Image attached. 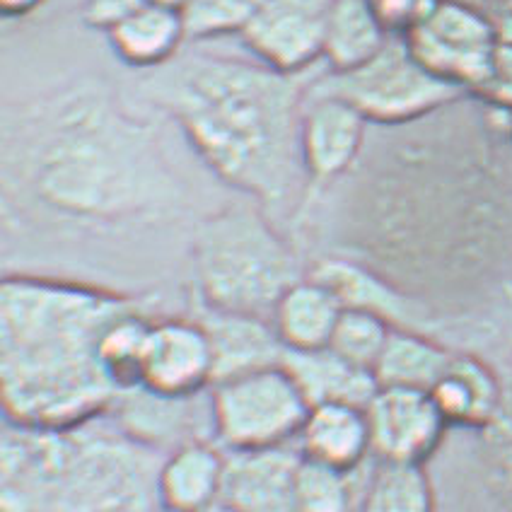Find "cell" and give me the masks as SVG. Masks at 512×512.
<instances>
[{
    "label": "cell",
    "instance_id": "7402d4cb",
    "mask_svg": "<svg viewBox=\"0 0 512 512\" xmlns=\"http://www.w3.org/2000/svg\"><path fill=\"white\" fill-rule=\"evenodd\" d=\"M452 356L455 353L423 336L421 331L394 329L375 365L377 384L433 392Z\"/></svg>",
    "mask_w": 512,
    "mask_h": 512
},
{
    "label": "cell",
    "instance_id": "d6986e66",
    "mask_svg": "<svg viewBox=\"0 0 512 512\" xmlns=\"http://www.w3.org/2000/svg\"><path fill=\"white\" fill-rule=\"evenodd\" d=\"M433 399L447 423L469 428L491 426L503 406V389L484 360L455 353L433 387Z\"/></svg>",
    "mask_w": 512,
    "mask_h": 512
},
{
    "label": "cell",
    "instance_id": "9c48e42d",
    "mask_svg": "<svg viewBox=\"0 0 512 512\" xmlns=\"http://www.w3.org/2000/svg\"><path fill=\"white\" fill-rule=\"evenodd\" d=\"M336 0H264L240 34L252 56L271 71L302 75L324 58Z\"/></svg>",
    "mask_w": 512,
    "mask_h": 512
},
{
    "label": "cell",
    "instance_id": "484cf974",
    "mask_svg": "<svg viewBox=\"0 0 512 512\" xmlns=\"http://www.w3.org/2000/svg\"><path fill=\"white\" fill-rule=\"evenodd\" d=\"M394 329L397 327H392L387 319L375 312L343 310L329 348L348 363L375 372L377 360H380Z\"/></svg>",
    "mask_w": 512,
    "mask_h": 512
},
{
    "label": "cell",
    "instance_id": "d4e9b609",
    "mask_svg": "<svg viewBox=\"0 0 512 512\" xmlns=\"http://www.w3.org/2000/svg\"><path fill=\"white\" fill-rule=\"evenodd\" d=\"M150 327H153V322H148L138 307V310L116 319L104 334L102 360L121 392L141 387V363Z\"/></svg>",
    "mask_w": 512,
    "mask_h": 512
},
{
    "label": "cell",
    "instance_id": "cb8c5ba5",
    "mask_svg": "<svg viewBox=\"0 0 512 512\" xmlns=\"http://www.w3.org/2000/svg\"><path fill=\"white\" fill-rule=\"evenodd\" d=\"M433 486L423 464L382 462L372 476L363 512H433Z\"/></svg>",
    "mask_w": 512,
    "mask_h": 512
},
{
    "label": "cell",
    "instance_id": "8992f818",
    "mask_svg": "<svg viewBox=\"0 0 512 512\" xmlns=\"http://www.w3.org/2000/svg\"><path fill=\"white\" fill-rule=\"evenodd\" d=\"M310 87L343 97L368 119V124L382 126L426 119L464 95L421 66L404 37L389 39L363 66L348 73H331Z\"/></svg>",
    "mask_w": 512,
    "mask_h": 512
},
{
    "label": "cell",
    "instance_id": "ac0fdd59",
    "mask_svg": "<svg viewBox=\"0 0 512 512\" xmlns=\"http://www.w3.org/2000/svg\"><path fill=\"white\" fill-rule=\"evenodd\" d=\"M298 442L302 457L341 471H353L372 452L365 409L351 404L312 406Z\"/></svg>",
    "mask_w": 512,
    "mask_h": 512
},
{
    "label": "cell",
    "instance_id": "3957f363",
    "mask_svg": "<svg viewBox=\"0 0 512 512\" xmlns=\"http://www.w3.org/2000/svg\"><path fill=\"white\" fill-rule=\"evenodd\" d=\"M92 423V421H90ZM15 428L3 442V512H155L160 469L136 440Z\"/></svg>",
    "mask_w": 512,
    "mask_h": 512
},
{
    "label": "cell",
    "instance_id": "8fae6325",
    "mask_svg": "<svg viewBox=\"0 0 512 512\" xmlns=\"http://www.w3.org/2000/svg\"><path fill=\"white\" fill-rule=\"evenodd\" d=\"M215 358L199 322H153L141 363V389L162 399H191L213 387Z\"/></svg>",
    "mask_w": 512,
    "mask_h": 512
},
{
    "label": "cell",
    "instance_id": "ba28073f",
    "mask_svg": "<svg viewBox=\"0 0 512 512\" xmlns=\"http://www.w3.org/2000/svg\"><path fill=\"white\" fill-rule=\"evenodd\" d=\"M404 42L435 78L476 95L496 61L498 20L479 0H445Z\"/></svg>",
    "mask_w": 512,
    "mask_h": 512
},
{
    "label": "cell",
    "instance_id": "1f68e13d",
    "mask_svg": "<svg viewBox=\"0 0 512 512\" xmlns=\"http://www.w3.org/2000/svg\"><path fill=\"white\" fill-rule=\"evenodd\" d=\"M42 5L44 0H0V8H3L5 17H25L37 8H42Z\"/></svg>",
    "mask_w": 512,
    "mask_h": 512
},
{
    "label": "cell",
    "instance_id": "836d02e7",
    "mask_svg": "<svg viewBox=\"0 0 512 512\" xmlns=\"http://www.w3.org/2000/svg\"><path fill=\"white\" fill-rule=\"evenodd\" d=\"M150 3L165 5V8H172V10H179V13H184V10L191 5V0H150Z\"/></svg>",
    "mask_w": 512,
    "mask_h": 512
},
{
    "label": "cell",
    "instance_id": "4316f807",
    "mask_svg": "<svg viewBox=\"0 0 512 512\" xmlns=\"http://www.w3.org/2000/svg\"><path fill=\"white\" fill-rule=\"evenodd\" d=\"M298 512H351L348 471L302 457L295 476Z\"/></svg>",
    "mask_w": 512,
    "mask_h": 512
},
{
    "label": "cell",
    "instance_id": "52a82bcc",
    "mask_svg": "<svg viewBox=\"0 0 512 512\" xmlns=\"http://www.w3.org/2000/svg\"><path fill=\"white\" fill-rule=\"evenodd\" d=\"M213 426L232 452L290 445L310 413L305 394L283 365L213 384Z\"/></svg>",
    "mask_w": 512,
    "mask_h": 512
},
{
    "label": "cell",
    "instance_id": "5b68a950",
    "mask_svg": "<svg viewBox=\"0 0 512 512\" xmlns=\"http://www.w3.org/2000/svg\"><path fill=\"white\" fill-rule=\"evenodd\" d=\"M194 261L208 307L264 319L302 278L290 244L249 206H230L201 220Z\"/></svg>",
    "mask_w": 512,
    "mask_h": 512
},
{
    "label": "cell",
    "instance_id": "5bb4252c",
    "mask_svg": "<svg viewBox=\"0 0 512 512\" xmlns=\"http://www.w3.org/2000/svg\"><path fill=\"white\" fill-rule=\"evenodd\" d=\"M199 324L208 334L213 348V384L247 375V372L283 365L285 348L276 329H273L271 319L215 310V307L206 305Z\"/></svg>",
    "mask_w": 512,
    "mask_h": 512
},
{
    "label": "cell",
    "instance_id": "7c38bea8",
    "mask_svg": "<svg viewBox=\"0 0 512 512\" xmlns=\"http://www.w3.org/2000/svg\"><path fill=\"white\" fill-rule=\"evenodd\" d=\"M368 119L351 102L307 87L300 114V157L314 182L341 177L358 160Z\"/></svg>",
    "mask_w": 512,
    "mask_h": 512
},
{
    "label": "cell",
    "instance_id": "6da1fadb",
    "mask_svg": "<svg viewBox=\"0 0 512 512\" xmlns=\"http://www.w3.org/2000/svg\"><path fill=\"white\" fill-rule=\"evenodd\" d=\"M133 300L51 278L8 276L0 288V389L10 423L68 430L95 421L121 392L102 341Z\"/></svg>",
    "mask_w": 512,
    "mask_h": 512
},
{
    "label": "cell",
    "instance_id": "9a60e30c",
    "mask_svg": "<svg viewBox=\"0 0 512 512\" xmlns=\"http://www.w3.org/2000/svg\"><path fill=\"white\" fill-rule=\"evenodd\" d=\"M310 278L324 283L339 298L343 310L375 312L397 329H413L423 324V312L416 302L394 290L384 278L348 259H322L310 271Z\"/></svg>",
    "mask_w": 512,
    "mask_h": 512
},
{
    "label": "cell",
    "instance_id": "4fadbf2b",
    "mask_svg": "<svg viewBox=\"0 0 512 512\" xmlns=\"http://www.w3.org/2000/svg\"><path fill=\"white\" fill-rule=\"evenodd\" d=\"M302 452L290 445L232 452L220 500L237 512H298L295 476Z\"/></svg>",
    "mask_w": 512,
    "mask_h": 512
},
{
    "label": "cell",
    "instance_id": "f1b7e54d",
    "mask_svg": "<svg viewBox=\"0 0 512 512\" xmlns=\"http://www.w3.org/2000/svg\"><path fill=\"white\" fill-rule=\"evenodd\" d=\"M442 3L445 0H370V8L389 37H406Z\"/></svg>",
    "mask_w": 512,
    "mask_h": 512
},
{
    "label": "cell",
    "instance_id": "44dd1931",
    "mask_svg": "<svg viewBox=\"0 0 512 512\" xmlns=\"http://www.w3.org/2000/svg\"><path fill=\"white\" fill-rule=\"evenodd\" d=\"M225 457L203 442L179 447L160 467V505L179 512H206L220 500Z\"/></svg>",
    "mask_w": 512,
    "mask_h": 512
},
{
    "label": "cell",
    "instance_id": "83f0119b",
    "mask_svg": "<svg viewBox=\"0 0 512 512\" xmlns=\"http://www.w3.org/2000/svg\"><path fill=\"white\" fill-rule=\"evenodd\" d=\"M264 0H191L184 10L189 39H215L242 34Z\"/></svg>",
    "mask_w": 512,
    "mask_h": 512
},
{
    "label": "cell",
    "instance_id": "e575fe53",
    "mask_svg": "<svg viewBox=\"0 0 512 512\" xmlns=\"http://www.w3.org/2000/svg\"><path fill=\"white\" fill-rule=\"evenodd\" d=\"M206 512H237L235 508H230V505H225L223 500H218V503L213 505V508H208Z\"/></svg>",
    "mask_w": 512,
    "mask_h": 512
},
{
    "label": "cell",
    "instance_id": "30bf717a",
    "mask_svg": "<svg viewBox=\"0 0 512 512\" xmlns=\"http://www.w3.org/2000/svg\"><path fill=\"white\" fill-rule=\"evenodd\" d=\"M372 452L380 462L423 464L438 450L450 423L433 394L421 389L380 387L365 406Z\"/></svg>",
    "mask_w": 512,
    "mask_h": 512
},
{
    "label": "cell",
    "instance_id": "2e32d148",
    "mask_svg": "<svg viewBox=\"0 0 512 512\" xmlns=\"http://www.w3.org/2000/svg\"><path fill=\"white\" fill-rule=\"evenodd\" d=\"M341 312L343 305L327 285L307 276L285 290L271 324L285 351H322L329 348Z\"/></svg>",
    "mask_w": 512,
    "mask_h": 512
},
{
    "label": "cell",
    "instance_id": "603a6c76",
    "mask_svg": "<svg viewBox=\"0 0 512 512\" xmlns=\"http://www.w3.org/2000/svg\"><path fill=\"white\" fill-rule=\"evenodd\" d=\"M389 39L387 29L372 13L370 0H336L329 17L324 58L331 73H348L370 61Z\"/></svg>",
    "mask_w": 512,
    "mask_h": 512
},
{
    "label": "cell",
    "instance_id": "d6a6232c",
    "mask_svg": "<svg viewBox=\"0 0 512 512\" xmlns=\"http://www.w3.org/2000/svg\"><path fill=\"white\" fill-rule=\"evenodd\" d=\"M481 5L491 13L496 20H503V17H512V0H479Z\"/></svg>",
    "mask_w": 512,
    "mask_h": 512
},
{
    "label": "cell",
    "instance_id": "d590c367",
    "mask_svg": "<svg viewBox=\"0 0 512 512\" xmlns=\"http://www.w3.org/2000/svg\"><path fill=\"white\" fill-rule=\"evenodd\" d=\"M155 512H179V510H172V508H165V505H160Z\"/></svg>",
    "mask_w": 512,
    "mask_h": 512
},
{
    "label": "cell",
    "instance_id": "f546056e",
    "mask_svg": "<svg viewBox=\"0 0 512 512\" xmlns=\"http://www.w3.org/2000/svg\"><path fill=\"white\" fill-rule=\"evenodd\" d=\"M476 97L493 104V107L512 112V44L500 39L491 75H488L486 85L476 92Z\"/></svg>",
    "mask_w": 512,
    "mask_h": 512
},
{
    "label": "cell",
    "instance_id": "277c9868",
    "mask_svg": "<svg viewBox=\"0 0 512 512\" xmlns=\"http://www.w3.org/2000/svg\"><path fill=\"white\" fill-rule=\"evenodd\" d=\"M27 167L39 199L58 211L109 218L148 199V143L97 97L63 104L34 138Z\"/></svg>",
    "mask_w": 512,
    "mask_h": 512
},
{
    "label": "cell",
    "instance_id": "e0dca14e",
    "mask_svg": "<svg viewBox=\"0 0 512 512\" xmlns=\"http://www.w3.org/2000/svg\"><path fill=\"white\" fill-rule=\"evenodd\" d=\"M283 368L305 394L310 409L319 404H351L365 409L380 389L375 372L348 363L331 348L310 353L285 351Z\"/></svg>",
    "mask_w": 512,
    "mask_h": 512
},
{
    "label": "cell",
    "instance_id": "7a4b0ae2",
    "mask_svg": "<svg viewBox=\"0 0 512 512\" xmlns=\"http://www.w3.org/2000/svg\"><path fill=\"white\" fill-rule=\"evenodd\" d=\"M300 75L264 63L191 56L155 78L153 97L182 126L223 182L281 206L305 174L300 157Z\"/></svg>",
    "mask_w": 512,
    "mask_h": 512
},
{
    "label": "cell",
    "instance_id": "ffe728a7",
    "mask_svg": "<svg viewBox=\"0 0 512 512\" xmlns=\"http://www.w3.org/2000/svg\"><path fill=\"white\" fill-rule=\"evenodd\" d=\"M109 44L121 61L133 68H162L179 54L189 39L184 13L165 5L145 3L107 32Z\"/></svg>",
    "mask_w": 512,
    "mask_h": 512
},
{
    "label": "cell",
    "instance_id": "4dcf8cb0",
    "mask_svg": "<svg viewBox=\"0 0 512 512\" xmlns=\"http://www.w3.org/2000/svg\"><path fill=\"white\" fill-rule=\"evenodd\" d=\"M145 3H150V0H85L83 17L90 27L109 32L121 20H126L128 15L141 10Z\"/></svg>",
    "mask_w": 512,
    "mask_h": 512
}]
</instances>
